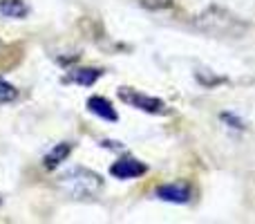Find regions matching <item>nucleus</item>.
I'll return each mask as SVG.
<instances>
[{
	"label": "nucleus",
	"mask_w": 255,
	"mask_h": 224,
	"mask_svg": "<svg viewBox=\"0 0 255 224\" xmlns=\"http://www.w3.org/2000/svg\"><path fill=\"white\" fill-rule=\"evenodd\" d=\"M101 186H103L101 175H97L94 171L83 168V166H74L58 177V189L76 200L94 198L101 191Z\"/></svg>",
	"instance_id": "nucleus-1"
},
{
	"label": "nucleus",
	"mask_w": 255,
	"mask_h": 224,
	"mask_svg": "<svg viewBox=\"0 0 255 224\" xmlns=\"http://www.w3.org/2000/svg\"><path fill=\"white\" fill-rule=\"evenodd\" d=\"M154 195L170 204H188L193 200V189L188 184H161L154 189Z\"/></svg>",
	"instance_id": "nucleus-3"
},
{
	"label": "nucleus",
	"mask_w": 255,
	"mask_h": 224,
	"mask_svg": "<svg viewBox=\"0 0 255 224\" xmlns=\"http://www.w3.org/2000/svg\"><path fill=\"white\" fill-rule=\"evenodd\" d=\"M141 2L150 9H166V7H170L172 0H141Z\"/></svg>",
	"instance_id": "nucleus-10"
},
{
	"label": "nucleus",
	"mask_w": 255,
	"mask_h": 224,
	"mask_svg": "<svg viewBox=\"0 0 255 224\" xmlns=\"http://www.w3.org/2000/svg\"><path fill=\"white\" fill-rule=\"evenodd\" d=\"M88 110L92 114H97V117L106 119V121H117V119H119V114H117V110L112 108V103L108 101L106 97H90Z\"/></svg>",
	"instance_id": "nucleus-5"
},
{
	"label": "nucleus",
	"mask_w": 255,
	"mask_h": 224,
	"mask_svg": "<svg viewBox=\"0 0 255 224\" xmlns=\"http://www.w3.org/2000/svg\"><path fill=\"white\" fill-rule=\"evenodd\" d=\"M18 97V90L4 79H0V103H11Z\"/></svg>",
	"instance_id": "nucleus-9"
},
{
	"label": "nucleus",
	"mask_w": 255,
	"mask_h": 224,
	"mask_svg": "<svg viewBox=\"0 0 255 224\" xmlns=\"http://www.w3.org/2000/svg\"><path fill=\"white\" fill-rule=\"evenodd\" d=\"M72 153V144H58V146H54L52 150L47 153V157H45V166L47 168H56V166H61L63 162L67 159V155Z\"/></svg>",
	"instance_id": "nucleus-7"
},
{
	"label": "nucleus",
	"mask_w": 255,
	"mask_h": 224,
	"mask_svg": "<svg viewBox=\"0 0 255 224\" xmlns=\"http://www.w3.org/2000/svg\"><path fill=\"white\" fill-rule=\"evenodd\" d=\"M0 16L20 20L27 16V4L22 0H0Z\"/></svg>",
	"instance_id": "nucleus-6"
},
{
	"label": "nucleus",
	"mask_w": 255,
	"mask_h": 224,
	"mask_svg": "<svg viewBox=\"0 0 255 224\" xmlns=\"http://www.w3.org/2000/svg\"><path fill=\"white\" fill-rule=\"evenodd\" d=\"M145 171H148V166L134 157H124L110 166V175L117 180H134V177L145 175Z\"/></svg>",
	"instance_id": "nucleus-4"
},
{
	"label": "nucleus",
	"mask_w": 255,
	"mask_h": 224,
	"mask_svg": "<svg viewBox=\"0 0 255 224\" xmlns=\"http://www.w3.org/2000/svg\"><path fill=\"white\" fill-rule=\"evenodd\" d=\"M119 99L128 106L136 108V110H143L150 114H163L166 112V103L157 97H150V94H143L139 90L132 88H119Z\"/></svg>",
	"instance_id": "nucleus-2"
},
{
	"label": "nucleus",
	"mask_w": 255,
	"mask_h": 224,
	"mask_svg": "<svg viewBox=\"0 0 255 224\" xmlns=\"http://www.w3.org/2000/svg\"><path fill=\"white\" fill-rule=\"evenodd\" d=\"M0 204H2V200H0Z\"/></svg>",
	"instance_id": "nucleus-11"
},
{
	"label": "nucleus",
	"mask_w": 255,
	"mask_h": 224,
	"mask_svg": "<svg viewBox=\"0 0 255 224\" xmlns=\"http://www.w3.org/2000/svg\"><path fill=\"white\" fill-rule=\"evenodd\" d=\"M99 76H101V70H94V67H76L70 72V81L79 85H94Z\"/></svg>",
	"instance_id": "nucleus-8"
}]
</instances>
